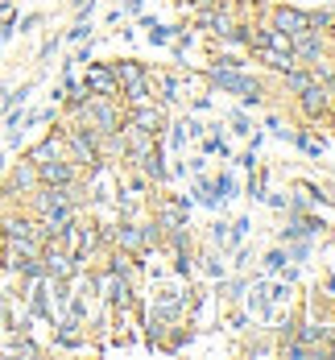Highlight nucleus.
Listing matches in <instances>:
<instances>
[{
  "label": "nucleus",
  "instance_id": "20e7f679",
  "mask_svg": "<svg viewBox=\"0 0 335 360\" xmlns=\"http://www.w3.org/2000/svg\"><path fill=\"white\" fill-rule=\"evenodd\" d=\"M265 21H269L273 30L290 34V37L310 30V13H306V8H294V4H273V8H265Z\"/></svg>",
  "mask_w": 335,
  "mask_h": 360
},
{
  "label": "nucleus",
  "instance_id": "72a5a7b5",
  "mask_svg": "<svg viewBox=\"0 0 335 360\" xmlns=\"http://www.w3.org/2000/svg\"><path fill=\"white\" fill-rule=\"evenodd\" d=\"M207 108H211V96H207V91H199V96L190 100V112H207Z\"/></svg>",
  "mask_w": 335,
  "mask_h": 360
},
{
  "label": "nucleus",
  "instance_id": "bb28decb",
  "mask_svg": "<svg viewBox=\"0 0 335 360\" xmlns=\"http://www.w3.org/2000/svg\"><path fill=\"white\" fill-rule=\"evenodd\" d=\"M269 302H273V307H277V302H290V282H286V278H277V282L269 286Z\"/></svg>",
  "mask_w": 335,
  "mask_h": 360
},
{
  "label": "nucleus",
  "instance_id": "473e14b6",
  "mask_svg": "<svg viewBox=\"0 0 335 360\" xmlns=\"http://www.w3.org/2000/svg\"><path fill=\"white\" fill-rule=\"evenodd\" d=\"M17 25H21V34H29V30H37V25H41V13H29V17H21Z\"/></svg>",
  "mask_w": 335,
  "mask_h": 360
},
{
  "label": "nucleus",
  "instance_id": "1a4fd4ad",
  "mask_svg": "<svg viewBox=\"0 0 335 360\" xmlns=\"http://www.w3.org/2000/svg\"><path fill=\"white\" fill-rule=\"evenodd\" d=\"M290 50H294L298 67H310L315 58H323L331 46H327V37H323V30H306V34H298L294 41H290Z\"/></svg>",
  "mask_w": 335,
  "mask_h": 360
},
{
  "label": "nucleus",
  "instance_id": "79ce46f5",
  "mask_svg": "<svg viewBox=\"0 0 335 360\" xmlns=\"http://www.w3.org/2000/svg\"><path fill=\"white\" fill-rule=\"evenodd\" d=\"M331 58H335V54H331Z\"/></svg>",
  "mask_w": 335,
  "mask_h": 360
},
{
  "label": "nucleus",
  "instance_id": "f257e3e1",
  "mask_svg": "<svg viewBox=\"0 0 335 360\" xmlns=\"http://www.w3.org/2000/svg\"><path fill=\"white\" fill-rule=\"evenodd\" d=\"M203 79L223 91V96H240V108H261L265 104V83L257 75H244V71H220V67H207Z\"/></svg>",
  "mask_w": 335,
  "mask_h": 360
},
{
  "label": "nucleus",
  "instance_id": "0eeeda50",
  "mask_svg": "<svg viewBox=\"0 0 335 360\" xmlns=\"http://www.w3.org/2000/svg\"><path fill=\"white\" fill-rule=\"evenodd\" d=\"M149 87H153V100L162 108H178V100H183V75L178 71H149Z\"/></svg>",
  "mask_w": 335,
  "mask_h": 360
},
{
  "label": "nucleus",
  "instance_id": "9d476101",
  "mask_svg": "<svg viewBox=\"0 0 335 360\" xmlns=\"http://www.w3.org/2000/svg\"><path fill=\"white\" fill-rule=\"evenodd\" d=\"M79 179H83V170L74 162H67V158H54V162L37 166V182H46V186H71Z\"/></svg>",
  "mask_w": 335,
  "mask_h": 360
},
{
  "label": "nucleus",
  "instance_id": "6e6552de",
  "mask_svg": "<svg viewBox=\"0 0 335 360\" xmlns=\"http://www.w3.org/2000/svg\"><path fill=\"white\" fill-rule=\"evenodd\" d=\"M108 240H112V249H124L133 257H141L145 252V245H141V219H112Z\"/></svg>",
  "mask_w": 335,
  "mask_h": 360
},
{
  "label": "nucleus",
  "instance_id": "c756f323",
  "mask_svg": "<svg viewBox=\"0 0 335 360\" xmlns=\"http://www.w3.org/2000/svg\"><path fill=\"white\" fill-rule=\"evenodd\" d=\"M265 129H269L273 137H282V141H290V133H294V129H286V124H282V116H269V120H265Z\"/></svg>",
  "mask_w": 335,
  "mask_h": 360
},
{
  "label": "nucleus",
  "instance_id": "7ed1b4c3",
  "mask_svg": "<svg viewBox=\"0 0 335 360\" xmlns=\"http://www.w3.org/2000/svg\"><path fill=\"white\" fill-rule=\"evenodd\" d=\"M294 108H298V116H302V124L327 120V116H331V91H327V83H310L306 91H298Z\"/></svg>",
  "mask_w": 335,
  "mask_h": 360
},
{
  "label": "nucleus",
  "instance_id": "2f4dec72",
  "mask_svg": "<svg viewBox=\"0 0 335 360\" xmlns=\"http://www.w3.org/2000/svg\"><path fill=\"white\" fill-rule=\"evenodd\" d=\"M67 37H71V41H87V37H91V21H74L71 30H67Z\"/></svg>",
  "mask_w": 335,
  "mask_h": 360
},
{
  "label": "nucleus",
  "instance_id": "c9c22d12",
  "mask_svg": "<svg viewBox=\"0 0 335 360\" xmlns=\"http://www.w3.org/2000/svg\"><path fill=\"white\" fill-rule=\"evenodd\" d=\"M265 203H269L273 212H282V216H286V195H265Z\"/></svg>",
  "mask_w": 335,
  "mask_h": 360
},
{
  "label": "nucleus",
  "instance_id": "a878e982",
  "mask_svg": "<svg viewBox=\"0 0 335 360\" xmlns=\"http://www.w3.org/2000/svg\"><path fill=\"white\" fill-rule=\"evenodd\" d=\"M29 91H34V83H21V87L4 91V112H8V108H21V104L29 100Z\"/></svg>",
  "mask_w": 335,
  "mask_h": 360
},
{
  "label": "nucleus",
  "instance_id": "f3484780",
  "mask_svg": "<svg viewBox=\"0 0 335 360\" xmlns=\"http://www.w3.org/2000/svg\"><path fill=\"white\" fill-rule=\"evenodd\" d=\"M290 141H294L306 158H315V162H319V158H323V149H327V141H323L319 133H310V129H294V133H290Z\"/></svg>",
  "mask_w": 335,
  "mask_h": 360
},
{
  "label": "nucleus",
  "instance_id": "f8f14e48",
  "mask_svg": "<svg viewBox=\"0 0 335 360\" xmlns=\"http://www.w3.org/2000/svg\"><path fill=\"white\" fill-rule=\"evenodd\" d=\"M34 186H37V166L29 162V158H21V162L13 166L8 182H4V195H29Z\"/></svg>",
  "mask_w": 335,
  "mask_h": 360
},
{
  "label": "nucleus",
  "instance_id": "58836bf2",
  "mask_svg": "<svg viewBox=\"0 0 335 360\" xmlns=\"http://www.w3.org/2000/svg\"><path fill=\"white\" fill-rule=\"evenodd\" d=\"M323 290H327V298H335V274H327V282H323Z\"/></svg>",
  "mask_w": 335,
  "mask_h": 360
},
{
  "label": "nucleus",
  "instance_id": "4468645a",
  "mask_svg": "<svg viewBox=\"0 0 335 360\" xmlns=\"http://www.w3.org/2000/svg\"><path fill=\"white\" fill-rule=\"evenodd\" d=\"M310 83H315V75H310V67H290V71H282V79H277L282 96H290V100H294L298 91H306Z\"/></svg>",
  "mask_w": 335,
  "mask_h": 360
},
{
  "label": "nucleus",
  "instance_id": "c85d7f7f",
  "mask_svg": "<svg viewBox=\"0 0 335 360\" xmlns=\"http://www.w3.org/2000/svg\"><path fill=\"white\" fill-rule=\"evenodd\" d=\"M183 129H186V137H190V141H203V133H207L199 116H183Z\"/></svg>",
  "mask_w": 335,
  "mask_h": 360
},
{
  "label": "nucleus",
  "instance_id": "412c9836",
  "mask_svg": "<svg viewBox=\"0 0 335 360\" xmlns=\"http://www.w3.org/2000/svg\"><path fill=\"white\" fill-rule=\"evenodd\" d=\"M298 323H302V315H298V311H286V315L277 319V327H273V335H277V344H286V340H294V335H298Z\"/></svg>",
  "mask_w": 335,
  "mask_h": 360
},
{
  "label": "nucleus",
  "instance_id": "39448f33",
  "mask_svg": "<svg viewBox=\"0 0 335 360\" xmlns=\"http://www.w3.org/2000/svg\"><path fill=\"white\" fill-rule=\"evenodd\" d=\"M124 120L137 124V129H145V133H153V137H162L166 124H170V108H162L157 100H149V104H137V108H124Z\"/></svg>",
  "mask_w": 335,
  "mask_h": 360
},
{
  "label": "nucleus",
  "instance_id": "5701e85b",
  "mask_svg": "<svg viewBox=\"0 0 335 360\" xmlns=\"http://www.w3.org/2000/svg\"><path fill=\"white\" fill-rule=\"evenodd\" d=\"M186 141H190V137H186L183 120H170V124H166V145H170L174 153H183V149H186Z\"/></svg>",
  "mask_w": 335,
  "mask_h": 360
},
{
  "label": "nucleus",
  "instance_id": "f704fd0d",
  "mask_svg": "<svg viewBox=\"0 0 335 360\" xmlns=\"http://www.w3.org/2000/svg\"><path fill=\"white\" fill-rule=\"evenodd\" d=\"M71 63H74V67H79V63H91V37H87V46H79V50H74Z\"/></svg>",
  "mask_w": 335,
  "mask_h": 360
},
{
  "label": "nucleus",
  "instance_id": "393cba45",
  "mask_svg": "<svg viewBox=\"0 0 335 360\" xmlns=\"http://www.w3.org/2000/svg\"><path fill=\"white\" fill-rule=\"evenodd\" d=\"M261 261H265V274H282V269H286V261H290V252H286L282 245H277V249H269V252H265Z\"/></svg>",
  "mask_w": 335,
  "mask_h": 360
},
{
  "label": "nucleus",
  "instance_id": "a19ab883",
  "mask_svg": "<svg viewBox=\"0 0 335 360\" xmlns=\"http://www.w3.org/2000/svg\"><path fill=\"white\" fill-rule=\"evenodd\" d=\"M331 120H335V112H331Z\"/></svg>",
  "mask_w": 335,
  "mask_h": 360
},
{
  "label": "nucleus",
  "instance_id": "4c0bfd02",
  "mask_svg": "<svg viewBox=\"0 0 335 360\" xmlns=\"http://www.w3.org/2000/svg\"><path fill=\"white\" fill-rule=\"evenodd\" d=\"M145 8V0H124V13H141Z\"/></svg>",
  "mask_w": 335,
  "mask_h": 360
},
{
  "label": "nucleus",
  "instance_id": "423d86ee",
  "mask_svg": "<svg viewBox=\"0 0 335 360\" xmlns=\"http://www.w3.org/2000/svg\"><path fill=\"white\" fill-rule=\"evenodd\" d=\"M87 71H83V87L91 91V96H116L120 100V79L112 71V63H83Z\"/></svg>",
  "mask_w": 335,
  "mask_h": 360
},
{
  "label": "nucleus",
  "instance_id": "ddd939ff",
  "mask_svg": "<svg viewBox=\"0 0 335 360\" xmlns=\"http://www.w3.org/2000/svg\"><path fill=\"white\" fill-rule=\"evenodd\" d=\"M265 71H273V75H282V71H290V67H298V58H294V50H273V46H265V50H257L253 54Z\"/></svg>",
  "mask_w": 335,
  "mask_h": 360
},
{
  "label": "nucleus",
  "instance_id": "aec40b11",
  "mask_svg": "<svg viewBox=\"0 0 335 360\" xmlns=\"http://www.w3.org/2000/svg\"><path fill=\"white\" fill-rule=\"evenodd\" d=\"M211 67H220V71H244L249 58L236 54V50H216V54H211Z\"/></svg>",
  "mask_w": 335,
  "mask_h": 360
},
{
  "label": "nucleus",
  "instance_id": "dca6fc26",
  "mask_svg": "<svg viewBox=\"0 0 335 360\" xmlns=\"http://www.w3.org/2000/svg\"><path fill=\"white\" fill-rule=\"evenodd\" d=\"M195 261H199V269H203L211 282H223V278H228V269H223V252H216L211 245H207L203 252H195Z\"/></svg>",
  "mask_w": 335,
  "mask_h": 360
},
{
  "label": "nucleus",
  "instance_id": "b1692460",
  "mask_svg": "<svg viewBox=\"0 0 335 360\" xmlns=\"http://www.w3.org/2000/svg\"><path fill=\"white\" fill-rule=\"evenodd\" d=\"M228 124H232V133H236V137H249V133H253V120H249V112H244V108L228 112Z\"/></svg>",
  "mask_w": 335,
  "mask_h": 360
},
{
  "label": "nucleus",
  "instance_id": "2eb2a0df",
  "mask_svg": "<svg viewBox=\"0 0 335 360\" xmlns=\"http://www.w3.org/2000/svg\"><path fill=\"white\" fill-rule=\"evenodd\" d=\"M112 71H116V79H120V87L149 79V67L141 63V58H116V63H112Z\"/></svg>",
  "mask_w": 335,
  "mask_h": 360
},
{
  "label": "nucleus",
  "instance_id": "4be33fe9",
  "mask_svg": "<svg viewBox=\"0 0 335 360\" xmlns=\"http://www.w3.org/2000/svg\"><path fill=\"white\" fill-rule=\"evenodd\" d=\"M207 245H211L216 252L232 249V245H228V224H223V219H211V224H207Z\"/></svg>",
  "mask_w": 335,
  "mask_h": 360
},
{
  "label": "nucleus",
  "instance_id": "e433bc0d",
  "mask_svg": "<svg viewBox=\"0 0 335 360\" xmlns=\"http://www.w3.org/2000/svg\"><path fill=\"white\" fill-rule=\"evenodd\" d=\"M58 41H63V37H50V41H46V46H41V63H46V58H50V54H54V50H58Z\"/></svg>",
  "mask_w": 335,
  "mask_h": 360
},
{
  "label": "nucleus",
  "instance_id": "ea45409f",
  "mask_svg": "<svg viewBox=\"0 0 335 360\" xmlns=\"http://www.w3.org/2000/svg\"><path fill=\"white\" fill-rule=\"evenodd\" d=\"M323 37H327V46H331V50H335V21H331V25H327V30H323Z\"/></svg>",
  "mask_w": 335,
  "mask_h": 360
},
{
  "label": "nucleus",
  "instance_id": "cd10ccee",
  "mask_svg": "<svg viewBox=\"0 0 335 360\" xmlns=\"http://www.w3.org/2000/svg\"><path fill=\"white\" fill-rule=\"evenodd\" d=\"M331 21H335L331 8H310V30H327Z\"/></svg>",
  "mask_w": 335,
  "mask_h": 360
},
{
  "label": "nucleus",
  "instance_id": "7c9ffc66",
  "mask_svg": "<svg viewBox=\"0 0 335 360\" xmlns=\"http://www.w3.org/2000/svg\"><path fill=\"white\" fill-rule=\"evenodd\" d=\"M232 162H236L240 170H257V166H261V162H257V149H253V145H249V149H244L240 158H232Z\"/></svg>",
  "mask_w": 335,
  "mask_h": 360
},
{
  "label": "nucleus",
  "instance_id": "a211bd4d",
  "mask_svg": "<svg viewBox=\"0 0 335 360\" xmlns=\"http://www.w3.org/2000/svg\"><path fill=\"white\" fill-rule=\"evenodd\" d=\"M244 195H249V199H265V195H269V170H265V166H257V170H249V182H244Z\"/></svg>",
  "mask_w": 335,
  "mask_h": 360
},
{
  "label": "nucleus",
  "instance_id": "9b49d317",
  "mask_svg": "<svg viewBox=\"0 0 335 360\" xmlns=\"http://www.w3.org/2000/svg\"><path fill=\"white\" fill-rule=\"evenodd\" d=\"M25 158H29L34 166H41V162H54V158H67V133H63V124H58L54 133H46L37 145H29V149H25Z\"/></svg>",
  "mask_w": 335,
  "mask_h": 360
},
{
  "label": "nucleus",
  "instance_id": "f03ea898",
  "mask_svg": "<svg viewBox=\"0 0 335 360\" xmlns=\"http://www.w3.org/2000/svg\"><path fill=\"white\" fill-rule=\"evenodd\" d=\"M71 120H83V124H91V129H100V133H116V129L124 124V104H120L116 96H91Z\"/></svg>",
  "mask_w": 335,
  "mask_h": 360
},
{
  "label": "nucleus",
  "instance_id": "6ab92c4d",
  "mask_svg": "<svg viewBox=\"0 0 335 360\" xmlns=\"http://www.w3.org/2000/svg\"><path fill=\"white\" fill-rule=\"evenodd\" d=\"M207 195H216L220 203H228V199H236V179L223 170V174H216V179H207Z\"/></svg>",
  "mask_w": 335,
  "mask_h": 360
}]
</instances>
